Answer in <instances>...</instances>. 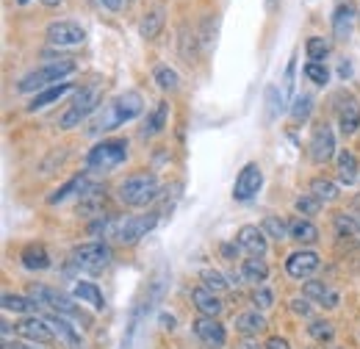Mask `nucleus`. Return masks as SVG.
<instances>
[{"mask_svg":"<svg viewBox=\"0 0 360 349\" xmlns=\"http://www.w3.org/2000/svg\"><path fill=\"white\" fill-rule=\"evenodd\" d=\"M153 78H155V84L164 89V91H178V87H180L178 72H175L172 67H155Z\"/></svg>","mask_w":360,"mask_h":349,"instance_id":"4c0bfd02","label":"nucleus"},{"mask_svg":"<svg viewBox=\"0 0 360 349\" xmlns=\"http://www.w3.org/2000/svg\"><path fill=\"white\" fill-rule=\"evenodd\" d=\"M236 244H238V250H241L247 258H264L266 250H269V236H266L264 227H258V224H244V227L236 233Z\"/></svg>","mask_w":360,"mask_h":349,"instance_id":"9d476101","label":"nucleus"},{"mask_svg":"<svg viewBox=\"0 0 360 349\" xmlns=\"http://www.w3.org/2000/svg\"><path fill=\"white\" fill-rule=\"evenodd\" d=\"M20 261L28 272H45L50 269V255L42 244H28L22 253H20Z\"/></svg>","mask_w":360,"mask_h":349,"instance_id":"a878e982","label":"nucleus"},{"mask_svg":"<svg viewBox=\"0 0 360 349\" xmlns=\"http://www.w3.org/2000/svg\"><path fill=\"white\" fill-rule=\"evenodd\" d=\"M141 111H144L141 94L134 91V89H128V91H122L120 97H114V100L105 106V111H103L100 122L94 125V131H117L120 125L134 122Z\"/></svg>","mask_w":360,"mask_h":349,"instance_id":"f257e3e1","label":"nucleus"},{"mask_svg":"<svg viewBox=\"0 0 360 349\" xmlns=\"http://www.w3.org/2000/svg\"><path fill=\"white\" fill-rule=\"evenodd\" d=\"M264 233H266L269 239L283 241V239H288V224H285L283 219H277V217H266V219H264Z\"/></svg>","mask_w":360,"mask_h":349,"instance_id":"79ce46f5","label":"nucleus"},{"mask_svg":"<svg viewBox=\"0 0 360 349\" xmlns=\"http://www.w3.org/2000/svg\"><path fill=\"white\" fill-rule=\"evenodd\" d=\"M319 263L321 261H319V255H316L314 250H297V253L288 255L285 272H288V277H294V280H308L316 269H319Z\"/></svg>","mask_w":360,"mask_h":349,"instance_id":"4468645a","label":"nucleus"},{"mask_svg":"<svg viewBox=\"0 0 360 349\" xmlns=\"http://www.w3.org/2000/svg\"><path fill=\"white\" fill-rule=\"evenodd\" d=\"M252 303L261 307V310H269L274 305V294H271L266 286H258L255 291H252Z\"/></svg>","mask_w":360,"mask_h":349,"instance_id":"37998d69","label":"nucleus"},{"mask_svg":"<svg viewBox=\"0 0 360 349\" xmlns=\"http://www.w3.org/2000/svg\"><path fill=\"white\" fill-rule=\"evenodd\" d=\"M161 28H164V8H150V11H144V17H141V23H139L141 39H158Z\"/></svg>","mask_w":360,"mask_h":349,"instance_id":"cd10ccee","label":"nucleus"},{"mask_svg":"<svg viewBox=\"0 0 360 349\" xmlns=\"http://www.w3.org/2000/svg\"><path fill=\"white\" fill-rule=\"evenodd\" d=\"M358 17H360V14H358Z\"/></svg>","mask_w":360,"mask_h":349,"instance_id":"4d7b16f0","label":"nucleus"},{"mask_svg":"<svg viewBox=\"0 0 360 349\" xmlns=\"http://www.w3.org/2000/svg\"><path fill=\"white\" fill-rule=\"evenodd\" d=\"M100 100H103V91H100V87L81 89V91L75 94L72 106L64 111V117H61V128H64V131H72V128H78V125H81L86 117H91V114L97 111Z\"/></svg>","mask_w":360,"mask_h":349,"instance_id":"0eeeda50","label":"nucleus"},{"mask_svg":"<svg viewBox=\"0 0 360 349\" xmlns=\"http://www.w3.org/2000/svg\"><path fill=\"white\" fill-rule=\"evenodd\" d=\"M338 125L344 136H352L360 128V103L358 97L352 94H341V103H338Z\"/></svg>","mask_w":360,"mask_h":349,"instance_id":"dca6fc26","label":"nucleus"},{"mask_svg":"<svg viewBox=\"0 0 360 349\" xmlns=\"http://www.w3.org/2000/svg\"><path fill=\"white\" fill-rule=\"evenodd\" d=\"M294 70H297V58H291V61H288L285 75H283V94H285V97H288V94H291V89H294Z\"/></svg>","mask_w":360,"mask_h":349,"instance_id":"c03bdc74","label":"nucleus"},{"mask_svg":"<svg viewBox=\"0 0 360 349\" xmlns=\"http://www.w3.org/2000/svg\"><path fill=\"white\" fill-rule=\"evenodd\" d=\"M167 120H169V106L161 100V103L153 108V114L147 117V125H144L141 136H144V139H153V136H158V133L167 128Z\"/></svg>","mask_w":360,"mask_h":349,"instance_id":"c85d7f7f","label":"nucleus"},{"mask_svg":"<svg viewBox=\"0 0 360 349\" xmlns=\"http://www.w3.org/2000/svg\"><path fill=\"white\" fill-rule=\"evenodd\" d=\"M17 3H20V6H25V3H28V0H17Z\"/></svg>","mask_w":360,"mask_h":349,"instance_id":"6e6d98bb","label":"nucleus"},{"mask_svg":"<svg viewBox=\"0 0 360 349\" xmlns=\"http://www.w3.org/2000/svg\"><path fill=\"white\" fill-rule=\"evenodd\" d=\"M355 6L352 3H338L335 11H333V34L338 42H347L352 37V28H355Z\"/></svg>","mask_w":360,"mask_h":349,"instance_id":"f3484780","label":"nucleus"},{"mask_svg":"<svg viewBox=\"0 0 360 349\" xmlns=\"http://www.w3.org/2000/svg\"><path fill=\"white\" fill-rule=\"evenodd\" d=\"M17 333L22 338H28L31 344H50L53 341V327L47 319H39V316H25L20 324H17Z\"/></svg>","mask_w":360,"mask_h":349,"instance_id":"2eb2a0df","label":"nucleus"},{"mask_svg":"<svg viewBox=\"0 0 360 349\" xmlns=\"http://www.w3.org/2000/svg\"><path fill=\"white\" fill-rule=\"evenodd\" d=\"M264 349H291V344L285 338H280V336H271L269 341L264 344Z\"/></svg>","mask_w":360,"mask_h":349,"instance_id":"49530a36","label":"nucleus"},{"mask_svg":"<svg viewBox=\"0 0 360 349\" xmlns=\"http://www.w3.org/2000/svg\"><path fill=\"white\" fill-rule=\"evenodd\" d=\"M103 203H105V191L100 194L97 186H86V189L78 194V211L86 214V217H97L100 208H103Z\"/></svg>","mask_w":360,"mask_h":349,"instance_id":"bb28decb","label":"nucleus"},{"mask_svg":"<svg viewBox=\"0 0 360 349\" xmlns=\"http://www.w3.org/2000/svg\"><path fill=\"white\" fill-rule=\"evenodd\" d=\"M158 211H147V214H141V217H128L125 222H120V230H117V241L120 244H136L139 239H144L155 224H158Z\"/></svg>","mask_w":360,"mask_h":349,"instance_id":"1a4fd4ad","label":"nucleus"},{"mask_svg":"<svg viewBox=\"0 0 360 349\" xmlns=\"http://www.w3.org/2000/svg\"><path fill=\"white\" fill-rule=\"evenodd\" d=\"M305 53H308L311 61H321V64H324V58L330 56V39H324V37H311V39L305 42Z\"/></svg>","mask_w":360,"mask_h":349,"instance_id":"58836bf2","label":"nucleus"},{"mask_svg":"<svg viewBox=\"0 0 360 349\" xmlns=\"http://www.w3.org/2000/svg\"><path fill=\"white\" fill-rule=\"evenodd\" d=\"M338 75H341V78H349V75H352V67H349V61H347V58H344V64L338 67Z\"/></svg>","mask_w":360,"mask_h":349,"instance_id":"3c124183","label":"nucleus"},{"mask_svg":"<svg viewBox=\"0 0 360 349\" xmlns=\"http://www.w3.org/2000/svg\"><path fill=\"white\" fill-rule=\"evenodd\" d=\"M311 194L319 197L321 203H333L338 197V186L333 180H327V177H316L314 183H311Z\"/></svg>","mask_w":360,"mask_h":349,"instance_id":"f704fd0d","label":"nucleus"},{"mask_svg":"<svg viewBox=\"0 0 360 349\" xmlns=\"http://www.w3.org/2000/svg\"><path fill=\"white\" fill-rule=\"evenodd\" d=\"M311 114H314V97L305 94V91L297 94V97H294V106H291V120H294V122H308Z\"/></svg>","mask_w":360,"mask_h":349,"instance_id":"72a5a7b5","label":"nucleus"},{"mask_svg":"<svg viewBox=\"0 0 360 349\" xmlns=\"http://www.w3.org/2000/svg\"><path fill=\"white\" fill-rule=\"evenodd\" d=\"M100 3H103L108 11H120V8L125 6V0H100Z\"/></svg>","mask_w":360,"mask_h":349,"instance_id":"de8ad7c7","label":"nucleus"},{"mask_svg":"<svg viewBox=\"0 0 360 349\" xmlns=\"http://www.w3.org/2000/svg\"><path fill=\"white\" fill-rule=\"evenodd\" d=\"M39 3H42V6H50V8H53V6H58L61 0H39Z\"/></svg>","mask_w":360,"mask_h":349,"instance_id":"5fc2aeb1","label":"nucleus"},{"mask_svg":"<svg viewBox=\"0 0 360 349\" xmlns=\"http://www.w3.org/2000/svg\"><path fill=\"white\" fill-rule=\"evenodd\" d=\"M305 78L314 81L316 87H324V84L330 81V70H327V64H321V61H308V64H305Z\"/></svg>","mask_w":360,"mask_h":349,"instance_id":"a19ab883","label":"nucleus"},{"mask_svg":"<svg viewBox=\"0 0 360 349\" xmlns=\"http://www.w3.org/2000/svg\"><path fill=\"white\" fill-rule=\"evenodd\" d=\"M31 300H34L37 305L47 307L50 313H58V316H67V319H84V313L75 305L78 300H75V297H67V294L58 291V288L34 283V286H31Z\"/></svg>","mask_w":360,"mask_h":349,"instance_id":"39448f33","label":"nucleus"},{"mask_svg":"<svg viewBox=\"0 0 360 349\" xmlns=\"http://www.w3.org/2000/svg\"><path fill=\"white\" fill-rule=\"evenodd\" d=\"M261 186H264V172H261V167H258L255 161H250V164L238 172L236 183H233V200L247 203V200H252V197L261 191Z\"/></svg>","mask_w":360,"mask_h":349,"instance_id":"9b49d317","label":"nucleus"},{"mask_svg":"<svg viewBox=\"0 0 360 349\" xmlns=\"http://www.w3.org/2000/svg\"><path fill=\"white\" fill-rule=\"evenodd\" d=\"M161 327H164V330H172V327H175V316L161 313Z\"/></svg>","mask_w":360,"mask_h":349,"instance_id":"09e8293b","label":"nucleus"},{"mask_svg":"<svg viewBox=\"0 0 360 349\" xmlns=\"http://www.w3.org/2000/svg\"><path fill=\"white\" fill-rule=\"evenodd\" d=\"M291 310H294L297 316H311V300H308V297H297V300H291Z\"/></svg>","mask_w":360,"mask_h":349,"instance_id":"a18cd8bd","label":"nucleus"},{"mask_svg":"<svg viewBox=\"0 0 360 349\" xmlns=\"http://www.w3.org/2000/svg\"><path fill=\"white\" fill-rule=\"evenodd\" d=\"M72 297H75L81 305H89V307H94V310H105V297H103V291H100L94 283L78 280V283L72 286Z\"/></svg>","mask_w":360,"mask_h":349,"instance_id":"5701e85b","label":"nucleus"},{"mask_svg":"<svg viewBox=\"0 0 360 349\" xmlns=\"http://www.w3.org/2000/svg\"><path fill=\"white\" fill-rule=\"evenodd\" d=\"M47 322H50L53 333H56V336H58V338H61L67 347H70V349H84V341H81V333H78V327H72L67 316L50 313V316H47Z\"/></svg>","mask_w":360,"mask_h":349,"instance_id":"412c9836","label":"nucleus"},{"mask_svg":"<svg viewBox=\"0 0 360 349\" xmlns=\"http://www.w3.org/2000/svg\"><path fill=\"white\" fill-rule=\"evenodd\" d=\"M158 191H161V186H158L155 174L136 172L120 183V203H125L131 208H144L158 197Z\"/></svg>","mask_w":360,"mask_h":349,"instance_id":"7ed1b4c3","label":"nucleus"},{"mask_svg":"<svg viewBox=\"0 0 360 349\" xmlns=\"http://www.w3.org/2000/svg\"><path fill=\"white\" fill-rule=\"evenodd\" d=\"M45 39L53 47H78L86 42V31L72 20H58L45 28Z\"/></svg>","mask_w":360,"mask_h":349,"instance_id":"6e6552de","label":"nucleus"},{"mask_svg":"<svg viewBox=\"0 0 360 349\" xmlns=\"http://www.w3.org/2000/svg\"><path fill=\"white\" fill-rule=\"evenodd\" d=\"M335 172H338V180L344 186H352L358 180L360 167L352 150H338V156H335Z\"/></svg>","mask_w":360,"mask_h":349,"instance_id":"b1692460","label":"nucleus"},{"mask_svg":"<svg viewBox=\"0 0 360 349\" xmlns=\"http://www.w3.org/2000/svg\"><path fill=\"white\" fill-rule=\"evenodd\" d=\"M128 158V141L125 139H105L94 144L86 156V170L89 172H111Z\"/></svg>","mask_w":360,"mask_h":349,"instance_id":"20e7f679","label":"nucleus"},{"mask_svg":"<svg viewBox=\"0 0 360 349\" xmlns=\"http://www.w3.org/2000/svg\"><path fill=\"white\" fill-rule=\"evenodd\" d=\"M277 3H280V0H266V11H274V8H277Z\"/></svg>","mask_w":360,"mask_h":349,"instance_id":"864d4df0","label":"nucleus"},{"mask_svg":"<svg viewBox=\"0 0 360 349\" xmlns=\"http://www.w3.org/2000/svg\"><path fill=\"white\" fill-rule=\"evenodd\" d=\"M3 349H39L37 344H11V341H3Z\"/></svg>","mask_w":360,"mask_h":349,"instance_id":"8fccbe9b","label":"nucleus"},{"mask_svg":"<svg viewBox=\"0 0 360 349\" xmlns=\"http://www.w3.org/2000/svg\"><path fill=\"white\" fill-rule=\"evenodd\" d=\"M308 150H311V161L314 164H327L335 156V136H333V128L327 122H321V125L314 128Z\"/></svg>","mask_w":360,"mask_h":349,"instance_id":"f8f14e48","label":"nucleus"},{"mask_svg":"<svg viewBox=\"0 0 360 349\" xmlns=\"http://www.w3.org/2000/svg\"><path fill=\"white\" fill-rule=\"evenodd\" d=\"M200 283L208 288V291H214V294H222L230 288V277L222 274L219 269H202L200 272Z\"/></svg>","mask_w":360,"mask_h":349,"instance_id":"473e14b6","label":"nucleus"},{"mask_svg":"<svg viewBox=\"0 0 360 349\" xmlns=\"http://www.w3.org/2000/svg\"><path fill=\"white\" fill-rule=\"evenodd\" d=\"M283 108H285V94H283V89L269 87L266 89V120L271 122L274 117H280Z\"/></svg>","mask_w":360,"mask_h":349,"instance_id":"c9c22d12","label":"nucleus"},{"mask_svg":"<svg viewBox=\"0 0 360 349\" xmlns=\"http://www.w3.org/2000/svg\"><path fill=\"white\" fill-rule=\"evenodd\" d=\"M194 333H197V338H200L205 347H211V349L225 347V341H227L225 324H222L219 319H211V316H200V319L194 322Z\"/></svg>","mask_w":360,"mask_h":349,"instance_id":"ddd939ff","label":"nucleus"},{"mask_svg":"<svg viewBox=\"0 0 360 349\" xmlns=\"http://www.w3.org/2000/svg\"><path fill=\"white\" fill-rule=\"evenodd\" d=\"M233 327L236 333H241L244 338H258L264 330H266V319L258 313V310H244L233 319Z\"/></svg>","mask_w":360,"mask_h":349,"instance_id":"aec40b11","label":"nucleus"},{"mask_svg":"<svg viewBox=\"0 0 360 349\" xmlns=\"http://www.w3.org/2000/svg\"><path fill=\"white\" fill-rule=\"evenodd\" d=\"M191 303H194V307L200 310V316H211V319H219V313L225 310L222 300H219V294L208 291L205 286L191 288Z\"/></svg>","mask_w":360,"mask_h":349,"instance_id":"6ab92c4d","label":"nucleus"},{"mask_svg":"<svg viewBox=\"0 0 360 349\" xmlns=\"http://www.w3.org/2000/svg\"><path fill=\"white\" fill-rule=\"evenodd\" d=\"M308 336L319 341V344H327V341H333V336H335V330H333V324L327 322V319H314L311 324H308Z\"/></svg>","mask_w":360,"mask_h":349,"instance_id":"e433bc0d","label":"nucleus"},{"mask_svg":"<svg viewBox=\"0 0 360 349\" xmlns=\"http://www.w3.org/2000/svg\"><path fill=\"white\" fill-rule=\"evenodd\" d=\"M288 239H294L297 244H305V247H311L319 241V227H316L311 219L305 217H297L288 222Z\"/></svg>","mask_w":360,"mask_h":349,"instance_id":"4be33fe9","label":"nucleus"},{"mask_svg":"<svg viewBox=\"0 0 360 349\" xmlns=\"http://www.w3.org/2000/svg\"><path fill=\"white\" fill-rule=\"evenodd\" d=\"M302 297H308L311 303H316V305H321V307H338V303H341L338 291H335L333 286L321 283V280H308V283L302 286Z\"/></svg>","mask_w":360,"mask_h":349,"instance_id":"a211bd4d","label":"nucleus"},{"mask_svg":"<svg viewBox=\"0 0 360 349\" xmlns=\"http://www.w3.org/2000/svg\"><path fill=\"white\" fill-rule=\"evenodd\" d=\"M321 200L319 197H314V194H302V197H297V203H294V208H297V214L300 217H305V219H311L316 217L319 211H321Z\"/></svg>","mask_w":360,"mask_h":349,"instance_id":"ea45409f","label":"nucleus"},{"mask_svg":"<svg viewBox=\"0 0 360 349\" xmlns=\"http://www.w3.org/2000/svg\"><path fill=\"white\" fill-rule=\"evenodd\" d=\"M111 261H114V253L103 241H86V244H81V247L72 250V266L81 269V272H86V274L105 272L111 266Z\"/></svg>","mask_w":360,"mask_h":349,"instance_id":"423d86ee","label":"nucleus"},{"mask_svg":"<svg viewBox=\"0 0 360 349\" xmlns=\"http://www.w3.org/2000/svg\"><path fill=\"white\" fill-rule=\"evenodd\" d=\"M241 349H264L258 341H252V338H244V344H241Z\"/></svg>","mask_w":360,"mask_h":349,"instance_id":"603ef678","label":"nucleus"},{"mask_svg":"<svg viewBox=\"0 0 360 349\" xmlns=\"http://www.w3.org/2000/svg\"><path fill=\"white\" fill-rule=\"evenodd\" d=\"M75 72V61L72 58H58V61H47L45 67H39V70H34V72H28L25 78H20V84H17V91L20 94H39L42 89L47 87H56V84H61L67 75H72Z\"/></svg>","mask_w":360,"mask_h":349,"instance_id":"f03ea898","label":"nucleus"},{"mask_svg":"<svg viewBox=\"0 0 360 349\" xmlns=\"http://www.w3.org/2000/svg\"><path fill=\"white\" fill-rule=\"evenodd\" d=\"M72 89V84L70 81H61V84H56V87H47L42 89L39 94H34V100H31V106H28V111L34 114V111H42V108H47L50 103H56V100H61L67 91Z\"/></svg>","mask_w":360,"mask_h":349,"instance_id":"393cba45","label":"nucleus"},{"mask_svg":"<svg viewBox=\"0 0 360 349\" xmlns=\"http://www.w3.org/2000/svg\"><path fill=\"white\" fill-rule=\"evenodd\" d=\"M3 310H8V313H25V316H34L37 313V303L31 300V297H20V294H3Z\"/></svg>","mask_w":360,"mask_h":349,"instance_id":"2f4dec72","label":"nucleus"},{"mask_svg":"<svg viewBox=\"0 0 360 349\" xmlns=\"http://www.w3.org/2000/svg\"><path fill=\"white\" fill-rule=\"evenodd\" d=\"M241 274H244V280H247V283L264 286V283H266V277H269V266H266L264 258H247V261L241 263Z\"/></svg>","mask_w":360,"mask_h":349,"instance_id":"c756f323","label":"nucleus"},{"mask_svg":"<svg viewBox=\"0 0 360 349\" xmlns=\"http://www.w3.org/2000/svg\"><path fill=\"white\" fill-rule=\"evenodd\" d=\"M84 189H86V177H84V174H78V177L67 180L61 189H56V191L47 197V203H50V205H58V203H64L67 197H72V194H81Z\"/></svg>","mask_w":360,"mask_h":349,"instance_id":"7c9ffc66","label":"nucleus"}]
</instances>
